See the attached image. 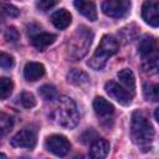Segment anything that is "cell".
Here are the masks:
<instances>
[{"instance_id": "cell-16", "label": "cell", "mask_w": 159, "mask_h": 159, "mask_svg": "<svg viewBox=\"0 0 159 159\" xmlns=\"http://www.w3.org/2000/svg\"><path fill=\"white\" fill-rule=\"evenodd\" d=\"M109 148H111V145L106 139H96L89 148V157L99 158V159L104 158V157H107Z\"/></svg>"}, {"instance_id": "cell-6", "label": "cell", "mask_w": 159, "mask_h": 159, "mask_svg": "<svg viewBox=\"0 0 159 159\" xmlns=\"http://www.w3.org/2000/svg\"><path fill=\"white\" fill-rule=\"evenodd\" d=\"M45 145L48 152H51L52 154L58 155V157L66 155L71 149V143L68 142V139L65 135H61V134L50 135L46 139Z\"/></svg>"}, {"instance_id": "cell-1", "label": "cell", "mask_w": 159, "mask_h": 159, "mask_svg": "<svg viewBox=\"0 0 159 159\" xmlns=\"http://www.w3.org/2000/svg\"><path fill=\"white\" fill-rule=\"evenodd\" d=\"M50 118L56 124L63 128H75L80 120V114L76 107V103L66 96H61L56 98L51 111Z\"/></svg>"}, {"instance_id": "cell-20", "label": "cell", "mask_w": 159, "mask_h": 159, "mask_svg": "<svg viewBox=\"0 0 159 159\" xmlns=\"http://www.w3.org/2000/svg\"><path fill=\"white\" fill-rule=\"evenodd\" d=\"M39 94L42 97V99L45 101H55L57 97H58V93H57V89L51 86V84H43L39 88Z\"/></svg>"}, {"instance_id": "cell-13", "label": "cell", "mask_w": 159, "mask_h": 159, "mask_svg": "<svg viewBox=\"0 0 159 159\" xmlns=\"http://www.w3.org/2000/svg\"><path fill=\"white\" fill-rule=\"evenodd\" d=\"M55 40H56V35L48 34V32H40L31 37V43L39 51H43L46 47L52 45L55 42Z\"/></svg>"}, {"instance_id": "cell-23", "label": "cell", "mask_w": 159, "mask_h": 159, "mask_svg": "<svg viewBox=\"0 0 159 159\" xmlns=\"http://www.w3.org/2000/svg\"><path fill=\"white\" fill-rule=\"evenodd\" d=\"M0 14L10 16V17H15L19 15V9L16 6H14L10 2H6L4 0H0Z\"/></svg>"}, {"instance_id": "cell-9", "label": "cell", "mask_w": 159, "mask_h": 159, "mask_svg": "<svg viewBox=\"0 0 159 159\" xmlns=\"http://www.w3.org/2000/svg\"><path fill=\"white\" fill-rule=\"evenodd\" d=\"M142 16L143 20L153 26L158 27L159 25V11H158V1L157 0H145L142 5Z\"/></svg>"}, {"instance_id": "cell-26", "label": "cell", "mask_w": 159, "mask_h": 159, "mask_svg": "<svg viewBox=\"0 0 159 159\" xmlns=\"http://www.w3.org/2000/svg\"><path fill=\"white\" fill-rule=\"evenodd\" d=\"M58 0H36V6L39 10L41 11H46L48 9H51L52 6H55L57 4Z\"/></svg>"}, {"instance_id": "cell-7", "label": "cell", "mask_w": 159, "mask_h": 159, "mask_svg": "<svg viewBox=\"0 0 159 159\" xmlns=\"http://www.w3.org/2000/svg\"><path fill=\"white\" fill-rule=\"evenodd\" d=\"M104 89H106L107 94L111 98H113L114 101H117L119 104H122V106H129L132 103L133 94L129 93V91H127L123 87H120L117 82L108 81L104 84Z\"/></svg>"}, {"instance_id": "cell-2", "label": "cell", "mask_w": 159, "mask_h": 159, "mask_svg": "<svg viewBox=\"0 0 159 159\" xmlns=\"http://www.w3.org/2000/svg\"><path fill=\"white\" fill-rule=\"evenodd\" d=\"M154 128L147 116L140 111H134L132 114L130 124V135L133 143L143 148V150H148L154 139Z\"/></svg>"}, {"instance_id": "cell-30", "label": "cell", "mask_w": 159, "mask_h": 159, "mask_svg": "<svg viewBox=\"0 0 159 159\" xmlns=\"http://www.w3.org/2000/svg\"><path fill=\"white\" fill-rule=\"evenodd\" d=\"M0 157H1V158H5L6 155H5V154H0Z\"/></svg>"}, {"instance_id": "cell-14", "label": "cell", "mask_w": 159, "mask_h": 159, "mask_svg": "<svg viewBox=\"0 0 159 159\" xmlns=\"http://www.w3.org/2000/svg\"><path fill=\"white\" fill-rule=\"evenodd\" d=\"M71 19H72V16L66 9H60L51 15V22L53 24L55 27H57L60 30L66 29L71 24Z\"/></svg>"}, {"instance_id": "cell-25", "label": "cell", "mask_w": 159, "mask_h": 159, "mask_svg": "<svg viewBox=\"0 0 159 159\" xmlns=\"http://www.w3.org/2000/svg\"><path fill=\"white\" fill-rule=\"evenodd\" d=\"M14 66V58L6 52H0V67L4 70H10Z\"/></svg>"}, {"instance_id": "cell-24", "label": "cell", "mask_w": 159, "mask_h": 159, "mask_svg": "<svg viewBox=\"0 0 159 159\" xmlns=\"http://www.w3.org/2000/svg\"><path fill=\"white\" fill-rule=\"evenodd\" d=\"M20 102L25 108H32L36 106V99L30 92H22L20 96Z\"/></svg>"}, {"instance_id": "cell-29", "label": "cell", "mask_w": 159, "mask_h": 159, "mask_svg": "<svg viewBox=\"0 0 159 159\" xmlns=\"http://www.w3.org/2000/svg\"><path fill=\"white\" fill-rule=\"evenodd\" d=\"M158 109H159V108H157V109H155V113H154V117H155V120H159V119H158Z\"/></svg>"}, {"instance_id": "cell-28", "label": "cell", "mask_w": 159, "mask_h": 159, "mask_svg": "<svg viewBox=\"0 0 159 159\" xmlns=\"http://www.w3.org/2000/svg\"><path fill=\"white\" fill-rule=\"evenodd\" d=\"M96 137H97V133L92 129H88L81 135V140H82V143H89V142H93L96 139Z\"/></svg>"}, {"instance_id": "cell-12", "label": "cell", "mask_w": 159, "mask_h": 159, "mask_svg": "<svg viewBox=\"0 0 159 159\" xmlns=\"http://www.w3.org/2000/svg\"><path fill=\"white\" fill-rule=\"evenodd\" d=\"M45 75V67L40 62H27L24 68V77L29 82H35Z\"/></svg>"}, {"instance_id": "cell-11", "label": "cell", "mask_w": 159, "mask_h": 159, "mask_svg": "<svg viewBox=\"0 0 159 159\" xmlns=\"http://www.w3.org/2000/svg\"><path fill=\"white\" fill-rule=\"evenodd\" d=\"M73 5L78 10V12L84 17H87L89 21L97 20V10L92 0H75Z\"/></svg>"}, {"instance_id": "cell-3", "label": "cell", "mask_w": 159, "mask_h": 159, "mask_svg": "<svg viewBox=\"0 0 159 159\" xmlns=\"http://www.w3.org/2000/svg\"><path fill=\"white\" fill-rule=\"evenodd\" d=\"M92 39L93 34L91 29L86 26H80L67 41V55L73 60L83 57L92 43Z\"/></svg>"}, {"instance_id": "cell-10", "label": "cell", "mask_w": 159, "mask_h": 159, "mask_svg": "<svg viewBox=\"0 0 159 159\" xmlns=\"http://www.w3.org/2000/svg\"><path fill=\"white\" fill-rule=\"evenodd\" d=\"M139 53L142 55L143 60H152L158 58L157 55V40L153 36H144L138 45Z\"/></svg>"}, {"instance_id": "cell-4", "label": "cell", "mask_w": 159, "mask_h": 159, "mask_svg": "<svg viewBox=\"0 0 159 159\" xmlns=\"http://www.w3.org/2000/svg\"><path fill=\"white\" fill-rule=\"evenodd\" d=\"M119 51V42L117 39H114L113 36L109 35H104L99 42V46L97 47L96 52L93 53V56L89 58V61L87 62V65L98 71L102 70L108 60V57L113 56L114 53H117Z\"/></svg>"}, {"instance_id": "cell-5", "label": "cell", "mask_w": 159, "mask_h": 159, "mask_svg": "<svg viewBox=\"0 0 159 159\" xmlns=\"http://www.w3.org/2000/svg\"><path fill=\"white\" fill-rule=\"evenodd\" d=\"M130 0H106L102 4L103 12L109 17H123L129 12Z\"/></svg>"}, {"instance_id": "cell-22", "label": "cell", "mask_w": 159, "mask_h": 159, "mask_svg": "<svg viewBox=\"0 0 159 159\" xmlns=\"http://www.w3.org/2000/svg\"><path fill=\"white\" fill-rule=\"evenodd\" d=\"M14 88V83L7 77H0V99L7 98Z\"/></svg>"}, {"instance_id": "cell-15", "label": "cell", "mask_w": 159, "mask_h": 159, "mask_svg": "<svg viewBox=\"0 0 159 159\" xmlns=\"http://www.w3.org/2000/svg\"><path fill=\"white\" fill-rule=\"evenodd\" d=\"M93 109H94L96 114L99 116V117H108V116L113 114V112H114L113 104L109 103L103 97H96L94 98V101H93Z\"/></svg>"}, {"instance_id": "cell-18", "label": "cell", "mask_w": 159, "mask_h": 159, "mask_svg": "<svg viewBox=\"0 0 159 159\" xmlns=\"http://www.w3.org/2000/svg\"><path fill=\"white\" fill-rule=\"evenodd\" d=\"M67 81L68 83L71 84H75V86H82V84H86L88 81H89V77L86 72H83L82 70H78V68H73L68 73H67Z\"/></svg>"}, {"instance_id": "cell-31", "label": "cell", "mask_w": 159, "mask_h": 159, "mask_svg": "<svg viewBox=\"0 0 159 159\" xmlns=\"http://www.w3.org/2000/svg\"><path fill=\"white\" fill-rule=\"evenodd\" d=\"M1 21H2V19H1V14H0V24H1Z\"/></svg>"}, {"instance_id": "cell-27", "label": "cell", "mask_w": 159, "mask_h": 159, "mask_svg": "<svg viewBox=\"0 0 159 159\" xmlns=\"http://www.w3.org/2000/svg\"><path fill=\"white\" fill-rule=\"evenodd\" d=\"M4 36H5V40L9 41V42H17V40H19V32H17V30L15 27L6 29Z\"/></svg>"}, {"instance_id": "cell-17", "label": "cell", "mask_w": 159, "mask_h": 159, "mask_svg": "<svg viewBox=\"0 0 159 159\" xmlns=\"http://www.w3.org/2000/svg\"><path fill=\"white\" fill-rule=\"evenodd\" d=\"M118 80L120 81L122 84H124L127 91H130L132 94L134 93V89H135V77H134V73L129 68H124V70L119 71L118 72Z\"/></svg>"}, {"instance_id": "cell-21", "label": "cell", "mask_w": 159, "mask_h": 159, "mask_svg": "<svg viewBox=\"0 0 159 159\" xmlns=\"http://www.w3.org/2000/svg\"><path fill=\"white\" fill-rule=\"evenodd\" d=\"M12 124H14L12 118L5 112H0V138H2L10 132Z\"/></svg>"}, {"instance_id": "cell-8", "label": "cell", "mask_w": 159, "mask_h": 159, "mask_svg": "<svg viewBox=\"0 0 159 159\" xmlns=\"http://www.w3.org/2000/svg\"><path fill=\"white\" fill-rule=\"evenodd\" d=\"M37 142V137L36 133L32 129L25 128L21 129L20 132H17L12 138H11V145L16 147V148H27V149H32L36 145Z\"/></svg>"}, {"instance_id": "cell-19", "label": "cell", "mask_w": 159, "mask_h": 159, "mask_svg": "<svg viewBox=\"0 0 159 159\" xmlns=\"http://www.w3.org/2000/svg\"><path fill=\"white\" fill-rule=\"evenodd\" d=\"M143 93L147 101L157 102L159 99V87L155 83H145L143 86Z\"/></svg>"}]
</instances>
